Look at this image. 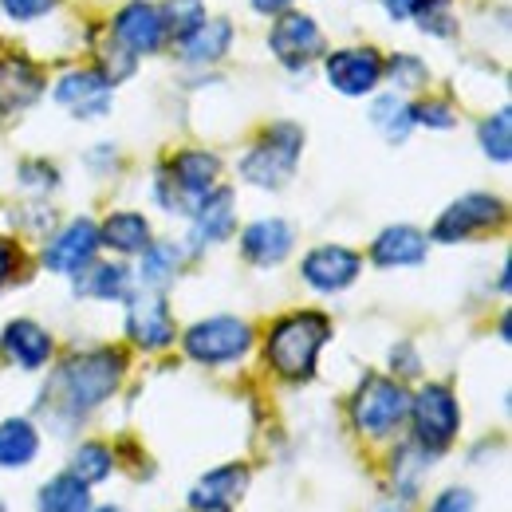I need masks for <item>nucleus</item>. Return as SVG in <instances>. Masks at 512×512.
Wrapping results in <instances>:
<instances>
[{"instance_id": "f257e3e1", "label": "nucleus", "mask_w": 512, "mask_h": 512, "mask_svg": "<svg viewBox=\"0 0 512 512\" xmlns=\"http://www.w3.org/2000/svg\"><path fill=\"white\" fill-rule=\"evenodd\" d=\"M331 335V320L320 312H292L268 331V363L288 383H304L316 375L320 347Z\"/></svg>"}, {"instance_id": "f03ea898", "label": "nucleus", "mask_w": 512, "mask_h": 512, "mask_svg": "<svg viewBox=\"0 0 512 512\" xmlns=\"http://www.w3.org/2000/svg\"><path fill=\"white\" fill-rule=\"evenodd\" d=\"M123 375V355L111 351V347H99V351H83V355H71L60 375H56V394L71 414H83L99 402H107L119 386Z\"/></svg>"}, {"instance_id": "7ed1b4c3", "label": "nucleus", "mask_w": 512, "mask_h": 512, "mask_svg": "<svg viewBox=\"0 0 512 512\" xmlns=\"http://www.w3.org/2000/svg\"><path fill=\"white\" fill-rule=\"evenodd\" d=\"M300 150H304V130L296 123H276L264 130V138L241 158V178L260 190H280L296 174Z\"/></svg>"}, {"instance_id": "20e7f679", "label": "nucleus", "mask_w": 512, "mask_h": 512, "mask_svg": "<svg viewBox=\"0 0 512 512\" xmlns=\"http://www.w3.org/2000/svg\"><path fill=\"white\" fill-rule=\"evenodd\" d=\"M217 170H221L217 154H209V150H182V154L158 174L154 193H158V201H162L170 213H193L197 201L217 186Z\"/></svg>"}, {"instance_id": "39448f33", "label": "nucleus", "mask_w": 512, "mask_h": 512, "mask_svg": "<svg viewBox=\"0 0 512 512\" xmlns=\"http://www.w3.org/2000/svg\"><path fill=\"white\" fill-rule=\"evenodd\" d=\"M410 414V394L402 383H390V379H367L359 386L355 402H351V418L355 426L367 434V438H390Z\"/></svg>"}, {"instance_id": "423d86ee", "label": "nucleus", "mask_w": 512, "mask_h": 512, "mask_svg": "<svg viewBox=\"0 0 512 512\" xmlns=\"http://www.w3.org/2000/svg\"><path fill=\"white\" fill-rule=\"evenodd\" d=\"M414 422V438L426 453H442L457 434V422H461V410H457V398L449 394V386H422L418 398H410V414Z\"/></svg>"}, {"instance_id": "0eeeda50", "label": "nucleus", "mask_w": 512, "mask_h": 512, "mask_svg": "<svg viewBox=\"0 0 512 512\" xmlns=\"http://www.w3.org/2000/svg\"><path fill=\"white\" fill-rule=\"evenodd\" d=\"M253 343V327L233 316H217V320H201L186 331V355L193 363L217 367V363H233L249 351Z\"/></svg>"}, {"instance_id": "6e6552de", "label": "nucleus", "mask_w": 512, "mask_h": 512, "mask_svg": "<svg viewBox=\"0 0 512 512\" xmlns=\"http://www.w3.org/2000/svg\"><path fill=\"white\" fill-rule=\"evenodd\" d=\"M501 217H505L501 197H493V193H465L461 201H453L446 213L438 217L434 241H446V245L449 241H469V237L501 225Z\"/></svg>"}, {"instance_id": "1a4fd4ad", "label": "nucleus", "mask_w": 512, "mask_h": 512, "mask_svg": "<svg viewBox=\"0 0 512 512\" xmlns=\"http://www.w3.org/2000/svg\"><path fill=\"white\" fill-rule=\"evenodd\" d=\"M268 44H272V56L280 64L308 67L323 52L320 24L304 12H284V16H276V24L268 32Z\"/></svg>"}, {"instance_id": "9d476101", "label": "nucleus", "mask_w": 512, "mask_h": 512, "mask_svg": "<svg viewBox=\"0 0 512 512\" xmlns=\"http://www.w3.org/2000/svg\"><path fill=\"white\" fill-rule=\"evenodd\" d=\"M327 83L343 95H367L383 83V56L375 48H343L327 56Z\"/></svg>"}, {"instance_id": "9b49d317", "label": "nucleus", "mask_w": 512, "mask_h": 512, "mask_svg": "<svg viewBox=\"0 0 512 512\" xmlns=\"http://www.w3.org/2000/svg\"><path fill=\"white\" fill-rule=\"evenodd\" d=\"M359 268H363L359 253H351V249H343V245H320V249H312V253L304 256L300 276H304L316 292H343L347 284H355Z\"/></svg>"}, {"instance_id": "f8f14e48", "label": "nucleus", "mask_w": 512, "mask_h": 512, "mask_svg": "<svg viewBox=\"0 0 512 512\" xmlns=\"http://www.w3.org/2000/svg\"><path fill=\"white\" fill-rule=\"evenodd\" d=\"M111 32H115V44H123L130 56H150V52H158V44L166 40V28H162L158 8H150L146 0L127 4V8L115 16Z\"/></svg>"}, {"instance_id": "ddd939ff", "label": "nucleus", "mask_w": 512, "mask_h": 512, "mask_svg": "<svg viewBox=\"0 0 512 512\" xmlns=\"http://www.w3.org/2000/svg\"><path fill=\"white\" fill-rule=\"evenodd\" d=\"M127 331L130 339L146 351H162L174 343V320H170V308L162 296H134L127 312Z\"/></svg>"}, {"instance_id": "4468645a", "label": "nucleus", "mask_w": 512, "mask_h": 512, "mask_svg": "<svg viewBox=\"0 0 512 512\" xmlns=\"http://www.w3.org/2000/svg\"><path fill=\"white\" fill-rule=\"evenodd\" d=\"M99 249V229L91 221H71L60 237H52V245L44 249V264L52 272H79L95 260Z\"/></svg>"}, {"instance_id": "2eb2a0df", "label": "nucleus", "mask_w": 512, "mask_h": 512, "mask_svg": "<svg viewBox=\"0 0 512 512\" xmlns=\"http://www.w3.org/2000/svg\"><path fill=\"white\" fill-rule=\"evenodd\" d=\"M0 351L12 367L20 371H40L48 359H52V335L32 320H16L4 327V339H0Z\"/></svg>"}, {"instance_id": "dca6fc26", "label": "nucleus", "mask_w": 512, "mask_h": 512, "mask_svg": "<svg viewBox=\"0 0 512 512\" xmlns=\"http://www.w3.org/2000/svg\"><path fill=\"white\" fill-rule=\"evenodd\" d=\"M56 99L71 107V115L79 119H95L107 111L111 103V83L99 71H67L64 79L56 83Z\"/></svg>"}, {"instance_id": "f3484780", "label": "nucleus", "mask_w": 512, "mask_h": 512, "mask_svg": "<svg viewBox=\"0 0 512 512\" xmlns=\"http://www.w3.org/2000/svg\"><path fill=\"white\" fill-rule=\"evenodd\" d=\"M245 485H249L245 465H221V469H213L209 477H201L193 485L190 505L197 512H233V505L245 493Z\"/></svg>"}, {"instance_id": "a211bd4d", "label": "nucleus", "mask_w": 512, "mask_h": 512, "mask_svg": "<svg viewBox=\"0 0 512 512\" xmlns=\"http://www.w3.org/2000/svg\"><path fill=\"white\" fill-rule=\"evenodd\" d=\"M44 91V75L28 64L24 56H4L0 60V115L32 107Z\"/></svg>"}, {"instance_id": "6ab92c4d", "label": "nucleus", "mask_w": 512, "mask_h": 512, "mask_svg": "<svg viewBox=\"0 0 512 512\" xmlns=\"http://www.w3.org/2000/svg\"><path fill=\"white\" fill-rule=\"evenodd\" d=\"M288 249H292V229H288V221H280V217L253 221V225L241 233V253L249 256L253 264H260V268L280 264V260L288 256Z\"/></svg>"}, {"instance_id": "aec40b11", "label": "nucleus", "mask_w": 512, "mask_h": 512, "mask_svg": "<svg viewBox=\"0 0 512 512\" xmlns=\"http://www.w3.org/2000/svg\"><path fill=\"white\" fill-rule=\"evenodd\" d=\"M233 233V193L209 190L193 209V245H217Z\"/></svg>"}, {"instance_id": "412c9836", "label": "nucleus", "mask_w": 512, "mask_h": 512, "mask_svg": "<svg viewBox=\"0 0 512 512\" xmlns=\"http://www.w3.org/2000/svg\"><path fill=\"white\" fill-rule=\"evenodd\" d=\"M426 237L410 225H394L386 229L383 237L371 245V260L383 264V268H406V264H422L426 260Z\"/></svg>"}, {"instance_id": "4be33fe9", "label": "nucleus", "mask_w": 512, "mask_h": 512, "mask_svg": "<svg viewBox=\"0 0 512 512\" xmlns=\"http://www.w3.org/2000/svg\"><path fill=\"white\" fill-rule=\"evenodd\" d=\"M229 48H233V24L221 20V16H217V20L205 16L190 36L182 40V56H186L190 64H217Z\"/></svg>"}, {"instance_id": "5701e85b", "label": "nucleus", "mask_w": 512, "mask_h": 512, "mask_svg": "<svg viewBox=\"0 0 512 512\" xmlns=\"http://www.w3.org/2000/svg\"><path fill=\"white\" fill-rule=\"evenodd\" d=\"M99 245L115 249V253H146L150 249V225L142 213H111L99 229Z\"/></svg>"}, {"instance_id": "b1692460", "label": "nucleus", "mask_w": 512, "mask_h": 512, "mask_svg": "<svg viewBox=\"0 0 512 512\" xmlns=\"http://www.w3.org/2000/svg\"><path fill=\"white\" fill-rule=\"evenodd\" d=\"M75 292L91 296V300H127L130 272L123 264H87V268H79Z\"/></svg>"}, {"instance_id": "393cba45", "label": "nucleus", "mask_w": 512, "mask_h": 512, "mask_svg": "<svg viewBox=\"0 0 512 512\" xmlns=\"http://www.w3.org/2000/svg\"><path fill=\"white\" fill-rule=\"evenodd\" d=\"M36 446H40V438H36L32 422H24V418L0 422V469L28 465L36 457Z\"/></svg>"}, {"instance_id": "a878e982", "label": "nucleus", "mask_w": 512, "mask_h": 512, "mask_svg": "<svg viewBox=\"0 0 512 512\" xmlns=\"http://www.w3.org/2000/svg\"><path fill=\"white\" fill-rule=\"evenodd\" d=\"M40 512H91V493L75 473H64L40 489Z\"/></svg>"}, {"instance_id": "bb28decb", "label": "nucleus", "mask_w": 512, "mask_h": 512, "mask_svg": "<svg viewBox=\"0 0 512 512\" xmlns=\"http://www.w3.org/2000/svg\"><path fill=\"white\" fill-rule=\"evenodd\" d=\"M371 123L383 130L390 142H402L410 127H414V119H410V107L398 99V95H383V99H375V107H371Z\"/></svg>"}, {"instance_id": "cd10ccee", "label": "nucleus", "mask_w": 512, "mask_h": 512, "mask_svg": "<svg viewBox=\"0 0 512 512\" xmlns=\"http://www.w3.org/2000/svg\"><path fill=\"white\" fill-rule=\"evenodd\" d=\"M142 256H146L142 260V284L146 288H166L178 276V264H182L178 245H150Z\"/></svg>"}, {"instance_id": "c85d7f7f", "label": "nucleus", "mask_w": 512, "mask_h": 512, "mask_svg": "<svg viewBox=\"0 0 512 512\" xmlns=\"http://www.w3.org/2000/svg\"><path fill=\"white\" fill-rule=\"evenodd\" d=\"M158 16H162L166 36L186 40L193 28L205 20V4H201V0H166V8H162Z\"/></svg>"}, {"instance_id": "c756f323", "label": "nucleus", "mask_w": 512, "mask_h": 512, "mask_svg": "<svg viewBox=\"0 0 512 512\" xmlns=\"http://www.w3.org/2000/svg\"><path fill=\"white\" fill-rule=\"evenodd\" d=\"M410 16H418V28H422L426 36H453V32H457L453 0H414Z\"/></svg>"}, {"instance_id": "7c9ffc66", "label": "nucleus", "mask_w": 512, "mask_h": 512, "mask_svg": "<svg viewBox=\"0 0 512 512\" xmlns=\"http://www.w3.org/2000/svg\"><path fill=\"white\" fill-rule=\"evenodd\" d=\"M481 150L493 158V162H509L512 158V115L509 107H501L493 119L481 123Z\"/></svg>"}, {"instance_id": "2f4dec72", "label": "nucleus", "mask_w": 512, "mask_h": 512, "mask_svg": "<svg viewBox=\"0 0 512 512\" xmlns=\"http://www.w3.org/2000/svg\"><path fill=\"white\" fill-rule=\"evenodd\" d=\"M71 469H75V477L83 481V485H95V481H103L111 469H115V457H111V449L99 446V442H87V446L75 449V461H71Z\"/></svg>"}, {"instance_id": "473e14b6", "label": "nucleus", "mask_w": 512, "mask_h": 512, "mask_svg": "<svg viewBox=\"0 0 512 512\" xmlns=\"http://www.w3.org/2000/svg\"><path fill=\"white\" fill-rule=\"evenodd\" d=\"M383 67H390V75H394V83L398 87H422L426 79H430V71H426V64L418 60V56H390V64H383Z\"/></svg>"}, {"instance_id": "72a5a7b5", "label": "nucleus", "mask_w": 512, "mask_h": 512, "mask_svg": "<svg viewBox=\"0 0 512 512\" xmlns=\"http://www.w3.org/2000/svg\"><path fill=\"white\" fill-rule=\"evenodd\" d=\"M410 119L414 123H422V127H434V130H449L457 123V115H453V107L442 103V99H434V103H418V107H410Z\"/></svg>"}, {"instance_id": "f704fd0d", "label": "nucleus", "mask_w": 512, "mask_h": 512, "mask_svg": "<svg viewBox=\"0 0 512 512\" xmlns=\"http://www.w3.org/2000/svg\"><path fill=\"white\" fill-rule=\"evenodd\" d=\"M52 4H56V0H0V8H4L12 20H36V16H44Z\"/></svg>"}, {"instance_id": "c9c22d12", "label": "nucleus", "mask_w": 512, "mask_h": 512, "mask_svg": "<svg viewBox=\"0 0 512 512\" xmlns=\"http://www.w3.org/2000/svg\"><path fill=\"white\" fill-rule=\"evenodd\" d=\"M430 512H473V493H465V489H449V493H442V497L434 501V509Z\"/></svg>"}, {"instance_id": "e433bc0d", "label": "nucleus", "mask_w": 512, "mask_h": 512, "mask_svg": "<svg viewBox=\"0 0 512 512\" xmlns=\"http://www.w3.org/2000/svg\"><path fill=\"white\" fill-rule=\"evenodd\" d=\"M16 268H20V249H16L12 241H4V237H0V288L16 276Z\"/></svg>"}, {"instance_id": "4c0bfd02", "label": "nucleus", "mask_w": 512, "mask_h": 512, "mask_svg": "<svg viewBox=\"0 0 512 512\" xmlns=\"http://www.w3.org/2000/svg\"><path fill=\"white\" fill-rule=\"evenodd\" d=\"M20 178H24V182H36L40 190L56 186V170H52V166H44V162H28V166L20 170Z\"/></svg>"}, {"instance_id": "58836bf2", "label": "nucleus", "mask_w": 512, "mask_h": 512, "mask_svg": "<svg viewBox=\"0 0 512 512\" xmlns=\"http://www.w3.org/2000/svg\"><path fill=\"white\" fill-rule=\"evenodd\" d=\"M394 371H402V375H418V359H414V351L402 343V347H394Z\"/></svg>"}, {"instance_id": "ea45409f", "label": "nucleus", "mask_w": 512, "mask_h": 512, "mask_svg": "<svg viewBox=\"0 0 512 512\" xmlns=\"http://www.w3.org/2000/svg\"><path fill=\"white\" fill-rule=\"evenodd\" d=\"M383 4L394 20H406V16H410V8H414V0H383Z\"/></svg>"}, {"instance_id": "a19ab883", "label": "nucleus", "mask_w": 512, "mask_h": 512, "mask_svg": "<svg viewBox=\"0 0 512 512\" xmlns=\"http://www.w3.org/2000/svg\"><path fill=\"white\" fill-rule=\"evenodd\" d=\"M256 12H264V16H272V12H284L288 8V0H253Z\"/></svg>"}, {"instance_id": "79ce46f5", "label": "nucleus", "mask_w": 512, "mask_h": 512, "mask_svg": "<svg viewBox=\"0 0 512 512\" xmlns=\"http://www.w3.org/2000/svg\"><path fill=\"white\" fill-rule=\"evenodd\" d=\"M99 512H119V509H99Z\"/></svg>"}]
</instances>
